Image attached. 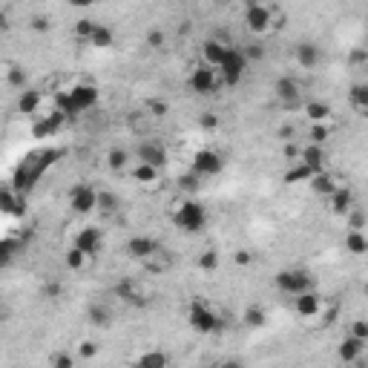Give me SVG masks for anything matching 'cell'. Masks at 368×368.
<instances>
[{
    "mask_svg": "<svg viewBox=\"0 0 368 368\" xmlns=\"http://www.w3.org/2000/svg\"><path fill=\"white\" fill-rule=\"evenodd\" d=\"M60 156V150H41V152H32V156H26L20 164H18V170H15V178H12V188L18 190V193H29L38 184V178L44 176V170H49L52 167V162Z\"/></svg>",
    "mask_w": 368,
    "mask_h": 368,
    "instance_id": "obj_1",
    "label": "cell"
},
{
    "mask_svg": "<svg viewBox=\"0 0 368 368\" xmlns=\"http://www.w3.org/2000/svg\"><path fill=\"white\" fill-rule=\"evenodd\" d=\"M96 104H98V86L96 84H72L70 89L55 96V107L67 118H75V115L92 110Z\"/></svg>",
    "mask_w": 368,
    "mask_h": 368,
    "instance_id": "obj_2",
    "label": "cell"
},
{
    "mask_svg": "<svg viewBox=\"0 0 368 368\" xmlns=\"http://www.w3.org/2000/svg\"><path fill=\"white\" fill-rule=\"evenodd\" d=\"M244 26H248L254 35L262 38V35L276 32V29H282L285 26V15L280 9L262 4V0H254V4L244 6Z\"/></svg>",
    "mask_w": 368,
    "mask_h": 368,
    "instance_id": "obj_3",
    "label": "cell"
},
{
    "mask_svg": "<svg viewBox=\"0 0 368 368\" xmlns=\"http://www.w3.org/2000/svg\"><path fill=\"white\" fill-rule=\"evenodd\" d=\"M188 325H190L196 334H216V331L225 328L219 311L213 308L207 299H202V296H193V299L188 302Z\"/></svg>",
    "mask_w": 368,
    "mask_h": 368,
    "instance_id": "obj_4",
    "label": "cell"
},
{
    "mask_svg": "<svg viewBox=\"0 0 368 368\" xmlns=\"http://www.w3.org/2000/svg\"><path fill=\"white\" fill-rule=\"evenodd\" d=\"M170 219H173V225H176L178 230H184V233H199V230L207 225V210H204L202 202L184 196V199L173 207Z\"/></svg>",
    "mask_w": 368,
    "mask_h": 368,
    "instance_id": "obj_5",
    "label": "cell"
},
{
    "mask_svg": "<svg viewBox=\"0 0 368 368\" xmlns=\"http://www.w3.org/2000/svg\"><path fill=\"white\" fill-rule=\"evenodd\" d=\"M112 294L118 296L121 305H127V308H147V305L152 302V288L144 280H136V276H124V280H118Z\"/></svg>",
    "mask_w": 368,
    "mask_h": 368,
    "instance_id": "obj_6",
    "label": "cell"
},
{
    "mask_svg": "<svg viewBox=\"0 0 368 368\" xmlns=\"http://www.w3.org/2000/svg\"><path fill=\"white\" fill-rule=\"evenodd\" d=\"M188 86L196 92V96H216V92L222 89V78L213 67L196 60V64L188 70Z\"/></svg>",
    "mask_w": 368,
    "mask_h": 368,
    "instance_id": "obj_7",
    "label": "cell"
},
{
    "mask_svg": "<svg viewBox=\"0 0 368 368\" xmlns=\"http://www.w3.org/2000/svg\"><path fill=\"white\" fill-rule=\"evenodd\" d=\"M273 285H276V291L285 294V296H296L302 291L314 288V276L308 270H302V268H285V270L276 273Z\"/></svg>",
    "mask_w": 368,
    "mask_h": 368,
    "instance_id": "obj_8",
    "label": "cell"
},
{
    "mask_svg": "<svg viewBox=\"0 0 368 368\" xmlns=\"http://www.w3.org/2000/svg\"><path fill=\"white\" fill-rule=\"evenodd\" d=\"M273 96H276V101H280L282 107L296 110V107H302L305 86H302L299 78H294V75H282V78H276V81H273Z\"/></svg>",
    "mask_w": 368,
    "mask_h": 368,
    "instance_id": "obj_9",
    "label": "cell"
},
{
    "mask_svg": "<svg viewBox=\"0 0 368 368\" xmlns=\"http://www.w3.org/2000/svg\"><path fill=\"white\" fill-rule=\"evenodd\" d=\"M244 70H248V58H244V52L239 46H230L225 60L219 64V78H222V86H236L244 75Z\"/></svg>",
    "mask_w": 368,
    "mask_h": 368,
    "instance_id": "obj_10",
    "label": "cell"
},
{
    "mask_svg": "<svg viewBox=\"0 0 368 368\" xmlns=\"http://www.w3.org/2000/svg\"><path fill=\"white\" fill-rule=\"evenodd\" d=\"M190 170L202 178H213V176H219L225 170V156L219 150H213V147H202L196 150V156L190 162Z\"/></svg>",
    "mask_w": 368,
    "mask_h": 368,
    "instance_id": "obj_11",
    "label": "cell"
},
{
    "mask_svg": "<svg viewBox=\"0 0 368 368\" xmlns=\"http://www.w3.org/2000/svg\"><path fill=\"white\" fill-rule=\"evenodd\" d=\"M67 202H70V207H72V213H78V216H89V213H96V202H98V190L92 188V184H86V181H81V184H75V188L70 190V196H67Z\"/></svg>",
    "mask_w": 368,
    "mask_h": 368,
    "instance_id": "obj_12",
    "label": "cell"
},
{
    "mask_svg": "<svg viewBox=\"0 0 368 368\" xmlns=\"http://www.w3.org/2000/svg\"><path fill=\"white\" fill-rule=\"evenodd\" d=\"M167 159H170V152L162 141H152V138H144L136 144V162H144L150 167H156V170H164L167 167Z\"/></svg>",
    "mask_w": 368,
    "mask_h": 368,
    "instance_id": "obj_13",
    "label": "cell"
},
{
    "mask_svg": "<svg viewBox=\"0 0 368 368\" xmlns=\"http://www.w3.org/2000/svg\"><path fill=\"white\" fill-rule=\"evenodd\" d=\"M294 311H296L302 320H317V317H322V311H325V296L317 294L314 288L302 291V294L294 296Z\"/></svg>",
    "mask_w": 368,
    "mask_h": 368,
    "instance_id": "obj_14",
    "label": "cell"
},
{
    "mask_svg": "<svg viewBox=\"0 0 368 368\" xmlns=\"http://www.w3.org/2000/svg\"><path fill=\"white\" fill-rule=\"evenodd\" d=\"M138 265H141L147 273L164 276V273H170V270L176 268V254H173L170 248H164V244H159V248H156V251H150Z\"/></svg>",
    "mask_w": 368,
    "mask_h": 368,
    "instance_id": "obj_15",
    "label": "cell"
},
{
    "mask_svg": "<svg viewBox=\"0 0 368 368\" xmlns=\"http://www.w3.org/2000/svg\"><path fill=\"white\" fill-rule=\"evenodd\" d=\"M75 248H81L89 259L92 256H98L101 251H104V230L101 228H96V225H86V228H81L78 233H75Z\"/></svg>",
    "mask_w": 368,
    "mask_h": 368,
    "instance_id": "obj_16",
    "label": "cell"
},
{
    "mask_svg": "<svg viewBox=\"0 0 368 368\" xmlns=\"http://www.w3.org/2000/svg\"><path fill=\"white\" fill-rule=\"evenodd\" d=\"M365 351H368V340H360V336H354V334H346L343 343H340V348H336L340 360L348 362V365H362Z\"/></svg>",
    "mask_w": 368,
    "mask_h": 368,
    "instance_id": "obj_17",
    "label": "cell"
},
{
    "mask_svg": "<svg viewBox=\"0 0 368 368\" xmlns=\"http://www.w3.org/2000/svg\"><path fill=\"white\" fill-rule=\"evenodd\" d=\"M228 49H230V44H225L219 38H207L199 46V60H202V64H207V67H213V70H219V64L225 60Z\"/></svg>",
    "mask_w": 368,
    "mask_h": 368,
    "instance_id": "obj_18",
    "label": "cell"
},
{
    "mask_svg": "<svg viewBox=\"0 0 368 368\" xmlns=\"http://www.w3.org/2000/svg\"><path fill=\"white\" fill-rule=\"evenodd\" d=\"M26 210V196L18 193L12 184H0V213L6 216H23Z\"/></svg>",
    "mask_w": 368,
    "mask_h": 368,
    "instance_id": "obj_19",
    "label": "cell"
},
{
    "mask_svg": "<svg viewBox=\"0 0 368 368\" xmlns=\"http://www.w3.org/2000/svg\"><path fill=\"white\" fill-rule=\"evenodd\" d=\"M296 162H302L305 167H311L314 173L317 170H325V162H328V156H325V147L322 144H302L299 147V152H296Z\"/></svg>",
    "mask_w": 368,
    "mask_h": 368,
    "instance_id": "obj_20",
    "label": "cell"
},
{
    "mask_svg": "<svg viewBox=\"0 0 368 368\" xmlns=\"http://www.w3.org/2000/svg\"><path fill=\"white\" fill-rule=\"evenodd\" d=\"M328 204H331V213L334 216H346V213L357 204V196H354V190L348 188V184H340L331 196H328Z\"/></svg>",
    "mask_w": 368,
    "mask_h": 368,
    "instance_id": "obj_21",
    "label": "cell"
},
{
    "mask_svg": "<svg viewBox=\"0 0 368 368\" xmlns=\"http://www.w3.org/2000/svg\"><path fill=\"white\" fill-rule=\"evenodd\" d=\"M64 124H67V115L55 107L49 115H41V121L32 127V133H35V138H49V136H55Z\"/></svg>",
    "mask_w": 368,
    "mask_h": 368,
    "instance_id": "obj_22",
    "label": "cell"
},
{
    "mask_svg": "<svg viewBox=\"0 0 368 368\" xmlns=\"http://www.w3.org/2000/svg\"><path fill=\"white\" fill-rule=\"evenodd\" d=\"M294 60L302 67V70H314V67H320V60H322V52H320V46L317 44H311V41H302V44H296L294 46Z\"/></svg>",
    "mask_w": 368,
    "mask_h": 368,
    "instance_id": "obj_23",
    "label": "cell"
},
{
    "mask_svg": "<svg viewBox=\"0 0 368 368\" xmlns=\"http://www.w3.org/2000/svg\"><path fill=\"white\" fill-rule=\"evenodd\" d=\"M308 184H311V190H314L317 196L328 199V196H331V193H334L336 188H340L343 181H340V178H336V176H334V173H331V170L325 167V170H317V173H314V176L308 178Z\"/></svg>",
    "mask_w": 368,
    "mask_h": 368,
    "instance_id": "obj_24",
    "label": "cell"
},
{
    "mask_svg": "<svg viewBox=\"0 0 368 368\" xmlns=\"http://www.w3.org/2000/svg\"><path fill=\"white\" fill-rule=\"evenodd\" d=\"M159 244H162V242H159V239H152V236H133V239L127 242V248H124V251H127V256H130V259L141 262L150 251H156Z\"/></svg>",
    "mask_w": 368,
    "mask_h": 368,
    "instance_id": "obj_25",
    "label": "cell"
},
{
    "mask_svg": "<svg viewBox=\"0 0 368 368\" xmlns=\"http://www.w3.org/2000/svg\"><path fill=\"white\" fill-rule=\"evenodd\" d=\"M86 317H89V322L96 325V328H110L112 325V320H115V314H112V308L107 302H89V308H86Z\"/></svg>",
    "mask_w": 368,
    "mask_h": 368,
    "instance_id": "obj_26",
    "label": "cell"
},
{
    "mask_svg": "<svg viewBox=\"0 0 368 368\" xmlns=\"http://www.w3.org/2000/svg\"><path fill=\"white\" fill-rule=\"evenodd\" d=\"M41 104H44L41 89H20V98H18V112L20 115H38Z\"/></svg>",
    "mask_w": 368,
    "mask_h": 368,
    "instance_id": "obj_27",
    "label": "cell"
},
{
    "mask_svg": "<svg viewBox=\"0 0 368 368\" xmlns=\"http://www.w3.org/2000/svg\"><path fill=\"white\" fill-rule=\"evenodd\" d=\"M302 112L308 115L311 124H328L331 115H334L325 101H302Z\"/></svg>",
    "mask_w": 368,
    "mask_h": 368,
    "instance_id": "obj_28",
    "label": "cell"
},
{
    "mask_svg": "<svg viewBox=\"0 0 368 368\" xmlns=\"http://www.w3.org/2000/svg\"><path fill=\"white\" fill-rule=\"evenodd\" d=\"M133 178L141 184V188L152 190V188L159 184V178H162V170L150 167V164H144V162H136V167H133Z\"/></svg>",
    "mask_w": 368,
    "mask_h": 368,
    "instance_id": "obj_29",
    "label": "cell"
},
{
    "mask_svg": "<svg viewBox=\"0 0 368 368\" xmlns=\"http://www.w3.org/2000/svg\"><path fill=\"white\" fill-rule=\"evenodd\" d=\"M348 104H351V110L357 112V115H365L368 112V84H351V89H348Z\"/></svg>",
    "mask_w": 368,
    "mask_h": 368,
    "instance_id": "obj_30",
    "label": "cell"
},
{
    "mask_svg": "<svg viewBox=\"0 0 368 368\" xmlns=\"http://www.w3.org/2000/svg\"><path fill=\"white\" fill-rule=\"evenodd\" d=\"M86 44H89L92 49H110V46H115V35H112L110 26L96 23V29H92V35H89Z\"/></svg>",
    "mask_w": 368,
    "mask_h": 368,
    "instance_id": "obj_31",
    "label": "cell"
},
{
    "mask_svg": "<svg viewBox=\"0 0 368 368\" xmlns=\"http://www.w3.org/2000/svg\"><path fill=\"white\" fill-rule=\"evenodd\" d=\"M118 210H121V199H118L112 190H98L96 213H101V216H115Z\"/></svg>",
    "mask_w": 368,
    "mask_h": 368,
    "instance_id": "obj_32",
    "label": "cell"
},
{
    "mask_svg": "<svg viewBox=\"0 0 368 368\" xmlns=\"http://www.w3.org/2000/svg\"><path fill=\"white\" fill-rule=\"evenodd\" d=\"M346 251L354 254V256L368 254V236H365V230H348L346 228Z\"/></svg>",
    "mask_w": 368,
    "mask_h": 368,
    "instance_id": "obj_33",
    "label": "cell"
},
{
    "mask_svg": "<svg viewBox=\"0 0 368 368\" xmlns=\"http://www.w3.org/2000/svg\"><path fill=\"white\" fill-rule=\"evenodd\" d=\"M136 362H138L141 368H167V365H170V357H167L162 348H150V351L138 354Z\"/></svg>",
    "mask_w": 368,
    "mask_h": 368,
    "instance_id": "obj_34",
    "label": "cell"
},
{
    "mask_svg": "<svg viewBox=\"0 0 368 368\" xmlns=\"http://www.w3.org/2000/svg\"><path fill=\"white\" fill-rule=\"evenodd\" d=\"M127 164H130V152H127L124 147H112V150L107 152V167H110L112 173H124Z\"/></svg>",
    "mask_w": 368,
    "mask_h": 368,
    "instance_id": "obj_35",
    "label": "cell"
},
{
    "mask_svg": "<svg viewBox=\"0 0 368 368\" xmlns=\"http://www.w3.org/2000/svg\"><path fill=\"white\" fill-rule=\"evenodd\" d=\"M6 84H9L12 89H26V84H29L26 70H23L20 64H9V67H6Z\"/></svg>",
    "mask_w": 368,
    "mask_h": 368,
    "instance_id": "obj_36",
    "label": "cell"
},
{
    "mask_svg": "<svg viewBox=\"0 0 368 368\" xmlns=\"http://www.w3.org/2000/svg\"><path fill=\"white\" fill-rule=\"evenodd\" d=\"M196 265H199V270H204V273L219 270V251H213V248L202 251V254H199V259H196Z\"/></svg>",
    "mask_w": 368,
    "mask_h": 368,
    "instance_id": "obj_37",
    "label": "cell"
},
{
    "mask_svg": "<svg viewBox=\"0 0 368 368\" xmlns=\"http://www.w3.org/2000/svg\"><path fill=\"white\" fill-rule=\"evenodd\" d=\"M343 219H346V228H348V230H365V210H362L360 204H354Z\"/></svg>",
    "mask_w": 368,
    "mask_h": 368,
    "instance_id": "obj_38",
    "label": "cell"
},
{
    "mask_svg": "<svg viewBox=\"0 0 368 368\" xmlns=\"http://www.w3.org/2000/svg\"><path fill=\"white\" fill-rule=\"evenodd\" d=\"M96 23H98V20H92V18H81V20H75V26H72V35H75V41L86 44V41H89V35H92V29H96Z\"/></svg>",
    "mask_w": 368,
    "mask_h": 368,
    "instance_id": "obj_39",
    "label": "cell"
},
{
    "mask_svg": "<svg viewBox=\"0 0 368 368\" xmlns=\"http://www.w3.org/2000/svg\"><path fill=\"white\" fill-rule=\"evenodd\" d=\"M291 164H294V167L285 173V181H288V184H296V181H308V178L314 176V170H311V167H305L302 162H291Z\"/></svg>",
    "mask_w": 368,
    "mask_h": 368,
    "instance_id": "obj_40",
    "label": "cell"
},
{
    "mask_svg": "<svg viewBox=\"0 0 368 368\" xmlns=\"http://www.w3.org/2000/svg\"><path fill=\"white\" fill-rule=\"evenodd\" d=\"M86 259H89V256H86L81 248H75V244H72V248H67L64 262H67L70 270H84V268H86Z\"/></svg>",
    "mask_w": 368,
    "mask_h": 368,
    "instance_id": "obj_41",
    "label": "cell"
},
{
    "mask_svg": "<svg viewBox=\"0 0 368 368\" xmlns=\"http://www.w3.org/2000/svg\"><path fill=\"white\" fill-rule=\"evenodd\" d=\"M167 112H170V104L162 101V98H150L144 104V115H150V118H164Z\"/></svg>",
    "mask_w": 368,
    "mask_h": 368,
    "instance_id": "obj_42",
    "label": "cell"
},
{
    "mask_svg": "<svg viewBox=\"0 0 368 368\" xmlns=\"http://www.w3.org/2000/svg\"><path fill=\"white\" fill-rule=\"evenodd\" d=\"M328 138H331V124H311L308 127V141L311 144H322L325 147Z\"/></svg>",
    "mask_w": 368,
    "mask_h": 368,
    "instance_id": "obj_43",
    "label": "cell"
},
{
    "mask_svg": "<svg viewBox=\"0 0 368 368\" xmlns=\"http://www.w3.org/2000/svg\"><path fill=\"white\" fill-rule=\"evenodd\" d=\"M46 362H49L52 368H72V365L78 362V357H75V354H70V351H55Z\"/></svg>",
    "mask_w": 368,
    "mask_h": 368,
    "instance_id": "obj_44",
    "label": "cell"
},
{
    "mask_svg": "<svg viewBox=\"0 0 368 368\" xmlns=\"http://www.w3.org/2000/svg\"><path fill=\"white\" fill-rule=\"evenodd\" d=\"M199 181H202V176H196V173L190 170L188 176H181V178H178V188H181V193H196V190L202 188Z\"/></svg>",
    "mask_w": 368,
    "mask_h": 368,
    "instance_id": "obj_45",
    "label": "cell"
},
{
    "mask_svg": "<svg viewBox=\"0 0 368 368\" xmlns=\"http://www.w3.org/2000/svg\"><path fill=\"white\" fill-rule=\"evenodd\" d=\"M242 320H244V325H251V328H262V325L268 322V317H265L262 308H248Z\"/></svg>",
    "mask_w": 368,
    "mask_h": 368,
    "instance_id": "obj_46",
    "label": "cell"
},
{
    "mask_svg": "<svg viewBox=\"0 0 368 368\" xmlns=\"http://www.w3.org/2000/svg\"><path fill=\"white\" fill-rule=\"evenodd\" d=\"M147 46L156 49V52L164 49V46H167V35L162 32V29H150V32H147Z\"/></svg>",
    "mask_w": 368,
    "mask_h": 368,
    "instance_id": "obj_47",
    "label": "cell"
},
{
    "mask_svg": "<svg viewBox=\"0 0 368 368\" xmlns=\"http://www.w3.org/2000/svg\"><path fill=\"white\" fill-rule=\"evenodd\" d=\"M29 26H32V32H38V35H46L49 29H52V18H49V15H35L32 20H29Z\"/></svg>",
    "mask_w": 368,
    "mask_h": 368,
    "instance_id": "obj_48",
    "label": "cell"
},
{
    "mask_svg": "<svg viewBox=\"0 0 368 368\" xmlns=\"http://www.w3.org/2000/svg\"><path fill=\"white\" fill-rule=\"evenodd\" d=\"M233 262H236L239 268H251V265H254L256 259H254V254H251L248 248H239V251L233 254Z\"/></svg>",
    "mask_w": 368,
    "mask_h": 368,
    "instance_id": "obj_49",
    "label": "cell"
},
{
    "mask_svg": "<svg viewBox=\"0 0 368 368\" xmlns=\"http://www.w3.org/2000/svg\"><path fill=\"white\" fill-rule=\"evenodd\" d=\"M96 354H98V346L92 343V340H84V343L78 346V354H75V357H78V360H89V357H96Z\"/></svg>",
    "mask_w": 368,
    "mask_h": 368,
    "instance_id": "obj_50",
    "label": "cell"
},
{
    "mask_svg": "<svg viewBox=\"0 0 368 368\" xmlns=\"http://www.w3.org/2000/svg\"><path fill=\"white\" fill-rule=\"evenodd\" d=\"M348 334L360 336V340H368V322H365L362 317H357V320L351 322V331H348Z\"/></svg>",
    "mask_w": 368,
    "mask_h": 368,
    "instance_id": "obj_51",
    "label": "cell"
},
{
    "mask_svg": "<svg viewBox=\"0 0 368 368\" xmlns=\"http://www.w3.org/2000/svg\"><path fill=\"white\" fill-rule=\"evenodd\" d=\"M18 251V244L15 242H0V265H6Z\"/></svg>",
    "mask_w": 368,
    "mask_h": 368,
    "instance_id": "obj_52",
    "label": "cell"
},
{
    "mask_svg": "<svg viewBox=\"0 0 368 368\" xmlns=\"http://www.w3.org/2000/svg\"><path fill=\"white\" fill-rule=\"evenodd\" d=\"M199 127H202V130H216V127H219L216 112H204V115L199 118Z\"/></svg>",
    "mask_w": 368,
    "mask_h": 368,
    "instance_id": "obj_53",
    "label": "cell"
},
{
    "mask_svg": "<svg viewBox=\"0 0 368 368\" xmlns=\"http://www.w3.org/2000/svg\"><path fill=\"white\" fill-rule=\"evenodd\" d=\"M67 4H70L72 9H89V6H96L98 0H67Z\"/></svg>",
    "mask_w": 368,
    "mask_h": 368,
    "instance_id": "obj_54",
    "label": "cell"
},
{
    "mask_svg": "<svg viewBox=\"0 0 368 368\" xmlns=\"http://www.w3.org/2000/svg\"><path fill=\"white\" fill-rule=\"evenodd\" d=\"M365 60H368V58H365V52H362V49H357V52L351 55V64H357V67H362Z\"/></svg>",
    "mask_w": 368,
    "mask_h": 368,
    "instance_id": "obj_55",
    "label": "cell"
},
{
    "mask_svg": "<svg viewBox=\"0 0 368 368\" xmlns=\"http://www.w3.org/2000/svg\"><path fill=\"white\" fill-rule=\"evenodd\" d=\"M12 317V311H9V305L6 302H0V322H6Z\"/></svg>",
    "mask_w": 368,
    "mask_h": 368,
    "instance_id": "obj_56",
    "label": "cell"
},
{
    "mask_svg": "<svg viewBox=\"0 0 368 368\" xmlns=\"http://www.w3.org/2000/svg\"><path fill=\"white\" fill-rule=\"evenodd\" d=\"M6 29H9V15L0 9V32H6Z\"/></svg>",
    "mask_w": 368,
    "mask_h": 368,
    "instance_id": "obj_57",
    "label": "cell"
},
{
    "mask_svg": "<svg viewBox=\"0 0 368 368\" xmlns=\"http://www.w3.org/2000/svg\"><path fill=\"white\" fill-rule=\"evenodd\" d=\"M44 294H46V296H58V294H60V285H46Z\"/></svg>",
    "mask_w": 368,
    "mask_h": 368,
    "instance_id": "obj_58",
    "label": "cell"
},
{
    "mask_svg": "<svg viewBox=\"0 0 368 368\" xmlns=\"http://www.w3.org/2000/svg\"><path fill=\"white\" fill-rule=\"evenodd\" d=\"M239 4H244V6H248V4H254V0H239Z\"/></svg>",
    "mask_w": 368,
    "mask_h": 368,
    "instance_id": "obj_59",
    "label": "cell"
},
{
    "mask_svg": "<svg viewBox=\"0 0 368 368\" xmlns=\"http://www.w3.org/2000/svg\"><path fill=\"white\" fill-rule=\"evenodd\" d=\"M32 4H35V0H32Z\"/></svg>",
    "mask_w": 368,
    "mask_h": 368,
    "instance_id": "obj_60",
    "label": "cell"
}]
</instances>
